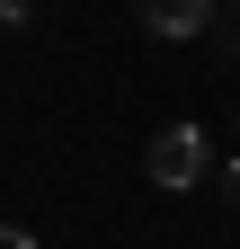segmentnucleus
I'll list each match as a JSON object with an SVG mask.
<instances>
[{
	"label": "nucleus",
	"mask_w": 240,
	"mask_h": 249,
	"mask_svg": "<svg viewBox=\"0 0 240 249\" xmlns=\"http://www.w3.org/2000/svg\"><path fill=\"white\" fill-rule=\"evenodd\" d=\"M142 169H152V187L187 196V187H205L214 151H205V134H196V124H160V134H152V151H142Z\"/></svg>",
	"instance_id": "1"
},
{
	"label": "nucleus",
	"mask_w": 240,
	"mask_h": 249,
	"mask_svg": "<svg viewBox=\"0 0 240 249\" xmlns=\"http://www.w3.org/2000/svg\"><path fill=\"white\" fill-rule=\"evenodd\" d=\"M36 18V0H0V27H27Z\"/></svg>",
	"instance_id": "3"
},
{
	"label": "nucleus",
	"mask_w": 240,
	"mask_h": 249,
	"mask_svg": "<svg viewBox=\"0 0 240 249\" xmlns=\"http://www.w3.org/2000/svg\"><path fill=\"white\" fill-rule=\"evenodd\" d=\"M231 9H240V0H231Z\"/></svg>",
	"instance_id": "5"
},
{
	"label": "nucleus",
	"mask_w": 240,
	"mask_h": 249,
	"mask_svg": "<svg viewBox=\"0 0 240 249\" xmlns=\"http://www.w3.org/2000/svg\"><path fill=\"white\" fill-rule=\"evenodd\" d=\"M205 9H214V0H134V18L152 27V36H196Z\"/></svg>",
	"instance_id": "2"
},
{
	"label": "nucleus",
	"mask_w": 240,
	"mask_h": 249,
	"mask_svg": "<svg viewBox=\"0 0 240 249\" xmlns=\"http://www.w3.org/2000/svg\"><path fill=\"white\" fill-rule=\"evenodd\" d=\"M223 196H231V205H240V160H223Z\"/></svg>",
	"instance_id": "4"
}]
</instances>
